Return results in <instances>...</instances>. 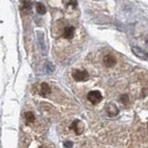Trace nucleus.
Wrapping results in <instances>:
<instances>
[{"label": "nucleus", "instance_id": "9d476101", "mask_svg": "<svg viewBox=\"0 0 148 148\" xmlns=\"http://www.w3.org/2000/svg\"><path fill=\"white\" fill-rule=\"evenodd\" d=\"M36 9H37V12L40 13V14H44L45 12V8L42 3L36 4Z\"/></svg>", "mask_w": 148, "mask_h": 148}, {"label": "nucleus", "instance_id": "ddd939ff", "mask_svg": "<svg viewBox=\"0 0 148 148\" xmlns=\"http://www.w3.org/2000/svg\"><path fill=\"white\" fill-rule=\"evenodd\" d=\"M72 143L71 142H65L64 143V146L67 147V148H71L72 147Z\"/></svg>", "mask_w": 148, "mask_h": 148}, {"label": "nucleus", "instance_id": "1a4fd4ad", "mask_svg": "<svg viewBox=\"0 0 148 148\" xmlns=\"http://www.w3.org/2000/svg\"><path fill=\"white\" fill-rule=\"evenodd\" d=\"M25 119L27 120V123L29 122H34V115L32 114V112H26L25 113Z\"/></svg>", "mask_w": 148, "mask_h": 148}, {"label": "nucleus", "instance_id": "9b49d317", "mask_svg": "<svg viewBox=\"0 0 148 148\" xmlns=\"http://www.w3.org/2000/svg\"><path fill=\"white\" fill-rule=\"evenodd\" d=\"M54 71V66L51 63H48L47 64V67H46V71H47L48 73L52 72Z\"/></svg>", "mask_w": 148, "mask_h": 148}, {"label": "nucleus", "instance_id": "f257e3e1", "mask_svg": "<svg viewBox=\"0 0 148 148\" xmlns=\"http://www.w3.org/2000/svg\"><path fill=\"white\" fill-rule=\"evenodd\" d=\"M72 76L77 82H85L89 79V73L85 69H74L72 71Z\"/></svg>", "mask_w": 148, "mask_h": 148}, {"label": "nucleus", "instance_id": "7ed1b4c3", "mask_svg": "<svg viewBox=\"0 0 148 148\" xmlns=\"http://www.w3.org/2000/svg\"><path fill=\"white\" fill-rule=\"evenodd\" d=\"M103 61H104V64H105L106 67L110 68V67L114 66V65L116 64V62H117V60H116L114 56H112V55H106V56H105Z\"/></svg>", "mask_w": 148, "mask_h": 148}, {"label": "nucleus", "instance_id": "423d86ee", "mask_svg": "<svg viewBox=\"0 0 148 148\" xmlns=\"http://www.w3.org/2000/svg\"><path fill=\"white\" fill-rule=\"evenodd\" d=\"M106 112H108V116H111V117H114V116L118 115V113H119L118 108L113 104H109L106 106Z\"/></svg>", "mask_w": 148, "mask_h": 148}, {"label": "nucleus", "instance_id": "20e7f679", "mask_svg": "<svg viewBox=\"0 0 148 148\" xmlns=\"http://www.w3.org/2000/svg\"><path fill=\"white\" fill-rule=\"evenodd\" d=\"M74 27L73 26H66L63 30V36L66 39L71 40L74 36Z\"/></svg>", "mask_w": 148, "mask_h": 148}, {"label": "nucleus", "instance_id": "0eeeda50", "mask_svg": "<svg viewBox=\"0 0 148 148\" xmlns=\"http://www.w3.org/2000/svg\"><path fill=\"white\" fill-rule=\"evenodd\" d=\"M71 128L74 130V132H75L76 134H78V135L83 132V125L80 120H75V121L72 123Z\"/></svg>", "mask_w": 148, "mask_h": 148}, {"label": "nucleus", "instance_id": "f8f14e48", "mask_svg": "<svg viewBox=\"0 0 148 148\" xmlns=\"http://www.w3.org/2000/svg\"><path fill=\"white\" fill-rule=\"evenodd\" d=\"M120 100H121V102H122L123 104H126L127 102L129 101V99H128V95H122V96H121V98H120Z\"/></svg>", "mask_w": 148, "mask_h": 148}, {"label": "nucleus", "instance_id": "f03ea898", "mask_svg": "<svg viewBox=\"0 0 148 148\" xmlns=\"http://www.w3.org/2000/svg\"><path fill=\"white\" fill-rule=\"evenodd\" d=\"M87 98L92 104L96 105L100 103L103 97H102V95L99 91H91L89 94L87 95Z\"/></svg>", "mask_w": 148, "mask_h": 148}, {"label": "nucleus", "instance_id": "6e6552de", "mask_svg": "<svg viewBox=\"0 0 148 148\" xmlns=\"http://www.w3.org/2000/svg\"><path fill=\"white\" fill-rule=\"evenodd\" d=\"M41 92H42V95H48L49 92H50V87L49 85L47 84L46 82H44V83H42V86H41Z\"/></svg>", "mask_w": 148, "mask_h": 148}, {"label": "nucleus", "instance_id": "39448f33", "mask_svg": "<svg viewBox=\"0 0 148 148\" xmlns=\"http://www.w3.org/2000/svg\"><path fill=\"white\" fill-rule=\"evenodd\" d=\"M133 54L136 56V57H138L139 58L141 59H143V60H146L147 59V55L143 52V51L142 49H140L139 47H136V46H133V47L132 48Z\"/></svg>", "mask_w": 148, "mask_h": 148}]
</instances>
